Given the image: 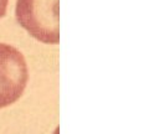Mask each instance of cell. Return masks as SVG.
I'll return each instance as SVG.
<instances>
[{
    "label": "cell",
    "mask_w": 149,
    "mask_h": 134,
    "mask_svg": "<svg viewBox=\"0 0 149 134\" xmlns=\"http://www.w3.org/2000/svg\"><path fill=\"white\" fill-rule=\"evenodd\" d=\"M8 1L9 0H0V19L5 15L6 8H8Z\"/></svg>",
    "instance_id": "cell-3"
},
{
    "label": "cell",
    "mask_w": 149,
    "mask_h": 134,
    "mask_svg": "<svg viewBox=\"0 0 149 134\" xmlns=\"http://www.w3.org/2000/svg\"><path fill=\"white\" fill-rule=\"evenodd\" d=\"M27 80L29 72L24 55L11 45L0 44V108L20 98Z\"/></svg>",
    "instance_id": "cell-2"
},
{
    "label": "cell",
    "mask_w": 149,
    "mask_h": 134,
    "mask_svg": "<svg viewBox=\"0 0 149 134\" xmlns=\"http://www.w3.org/2000/svg\"><path fill=\"white\" fill-rule=\"evenodd\" d=\"M15 16L19 25L40 42L58 44V0H17Z\"/></svg>",
    "instance_id": "cell-1"
}]
</instances>
